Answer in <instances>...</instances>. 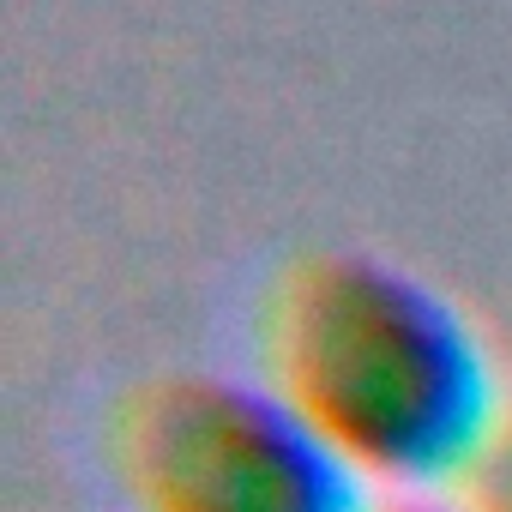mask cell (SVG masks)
<instances>
[{
    "mask_svg": "<svg viewBox=\"0 0 512 512\" xmlns=\"http://www.w3.org/2000/svg\"><path fill=\"white\" fill-rule=\"evenodd\" d=\"M452 500L464 512H512V404L482 440V452L470 458V470L452 482Z\"/></svg>",
    "mask_w": 512,
    "mask_h": 512,
    "instance_id": "3",
    "label": "cell"
},
{
    "mask_svg": "<svg viewBox=\"0 0 512 512\" xmlns=\"http://www.w3.org/2000/svg\"><path fill=\"white\" fill-rule=\"evenodd\" d=\"M374 512H464L452 494H374Z\"/></svg>",
    "mask_w": 512,
    "mask_h": 512,
    "instance_id": "4",
    "label": "cell"
},
{
    "mask_svg": "<svg viewBox=\"0 0 512 512\" xmlns=\"http://www.w3.org/2000/svg\"><path fill=\"white\" fill-rule=\"evenodd\" d=\"M260 380L374 494H452L506 416L476 326L374 253H308L278 278Z\"/></svg>",
    "mask_w": 512,
    "mask_h": 512,
    "instance_id": "1",
    "label": "cell"
},
{
    "mask_svg": "<svg viewBox=\"0 0 512 512\" xmlns=\"http://www.w3.org/2000/svg\"><path fill=\"white\" fill-rule=\"evenodd\" d=\"M115 476L133 512H374L266 380L229 374L145 380L115 416Z\"/></svg>",
    "mask_w": 512,
    "mask_h": 512,
    "instance_id": "2",
    "label": "cell"
}]
</instances>
